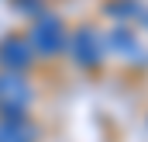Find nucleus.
Segmentation results:
<instances>
[{
	"mask_svg": "<svg viewBox=\"0 0 148 142\" xmlns=\"http://www.w3.org/2000/svg\"><path fill=\"white\" fill-rule=\"evenodd\" d=\"M24 38H28V45H31V52H35V56L52 59V56H59V52L66 49L69 31H66L62 17H55V14H41V17L31 21V31H28Z\"/></svg>",
	"mask_w": 148,
	"mask_h": 142,
	"instance_id": "obj_1",
	"label": "nucleus"
},
{
	"mask_svg": "<svg viewBox=\"0 0 148 142\" xmlns=\"http://www.w3.org/2000/svg\"><path fill=\"white\" fill-rule=\"evenodd\" d=\"M66 49H69V56L76 59V66H83V70H97V66L103 63V56H107L103 35H100L93 24L76 28L73 35H69V42H66Z\"/></svg>",
	"mask_w": 148,
	"mask_h": 142,
	"instance_id": "obj_2",
	"label": "nucleus"
},
{
	"mask_svg": "<svg viewBox=\"0 0 148 142\" xmlns=\"http://www.w3.org/2000/svg\"><path fill=\"white\" fill-rule=\"evenodd\" d=\"M103 49L114 52L117 59L131 63V66H148V49H145V42L138 38V31L131 24H114L103 35Z\"/></svg>",
	"mask_w": 148,
	"mask_h": 142,
	"instance_id": "obj_3",
	"label": "nucleus"
},
{
	"mask_svg": "<svg viewBox=\"0 0 148 142\" xmlns=\"http://www.w3.org/2000/svg\"><path fill=\"white\" fill-rule=\"evenodd\" d=\"M35 101L31 83L24 80V73H3L0 70V111H28V104Z\"/></svg>",
	"mask_w": 148,
	"mask_h": 142,
	"instance_id": "obj_4",
	"label": "nucleus"
},
{
	"mask_svg": "<svg viewBox=\"0 0 148 142\" xmlns=\"http://www.w3.org/2000/svg\"><path fill=\"white\" fill-rule=\"evenodd\" d=\"M35 63V52L24 35H7L0 38V70L3 73H24Z\"/></svg>",
	"mask_w": 148,
	"mask_h": 142,
	"instance_id": "obj_5",
	"label": "nucleus"
},
{
	"mask_svg": "<svg viewBox=\"0 0 148 142\" xmlns=\"http://www.w3.org/2000/svg\"><path fill=\"white\" fill-rule=\"evenodd\" d=\"M0 142H38V125L28 118H0Z\"/></svg>",
	"mask_w": 148,
	"mask_h": 142,
	"instance_id": "obj_6",
	"label": "nucleus"
},
{
	"mask_svg": "<svg viewBox=\"0 0 148 142\" xmlns=\"http://www.w3.org/2000/svg\"><path fill=\"white\" fill-rule=\"evenodd\" d=\"M110 17H117V24H127V17H138V0H110L107 7H103Z\"/></svg>",
	"mask_w": 148,
	"mask_h": 142,
	"instance_id": "obj_7",
	"label": "nucleus"
},
{
	"mask_svg": "<svg viewBox=\"0 0 148 142\" xmlns=\"http://www.w3.org/2000/svg\"><path fill=\"white\" fill-rule=\"evenodd\" d=\"M14 3H17V10H21V14H28L31 21L45 14V3H41V0H14Z\"/></svg>",
	"mask_w": 148,
	"mask_h": 142,
	"instance_id": "obj_8",
	"label": "nucleus"
},
{
	"mask_svg": "<svg viewBox=\"0 0 148 142\" xmlns=\"http://www.w3.org/2000/svg\"><path fill=\"white\" fill-rule=\"evenodd\" d=\"M138 21H141V28L148 31V7H141V10H138Z\"/></svg>",
	"mask_w": 148,
	"mask_h": 142,
	"instance_id": "obj_9",
	"label": "nucleus"
}]
</instances>
